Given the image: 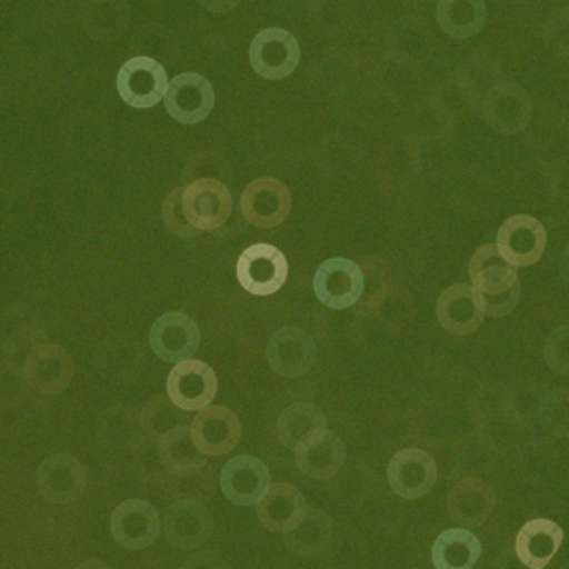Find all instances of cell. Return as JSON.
Instances as JSON below:
<instances>
[{"instance_id": "cell-11", "label": "cell", "mask_w": 569, "mask_h": 569, "mask_svg": "<svg viewBox=\"0 0 569 569\" xmlns=\"http://www.w3.org/2000/svg\"><path fill=\"white\" fill-rule=\"evenodd\" d=\"M316 297L330 309H347L360 301L363 273L360 266L349 259H328L313 278Z\"/></svg>"}, {"instance_id": "cell-10", "label": "cell", "mask_w": 569, "mask_h": 569, "mask_svg": "<svg viewBox=\"0 0 569 569\" xmlns=\"http://www.w3.org/2000/svg\"><path fill=\"white\" fill-rule=\"evenodd\" d=\"M167 112L181 124H198L209 118L214 108V91L204 77L186 72L172 78L164 96Z\"/></svg>"}, {"instance_id": "cell-26", "label": "cell", "mask_w": 569, "mask_h": 569, "mask_svg": "<svg viewBox=\"0 0 569 569\" xmlns=\"http://www.w3.org/2000/svg\"><path fill=\"white\" fill-rule=\"evenodd\" d=\"M469 276L481 297H498L519 282L515 267L498 252L496 244H483L475 252Z\"/></svg>"}, {"instance_id": "cell-32", "label": "cell", "mask_w": 569, "mask_h": 569, "mask_svg": "<svg viewBox=\"0 0 569 569\" xmlns=\"http://www.w3.org/2000/svg\"><path fill=\"white\" fill-rule=\"evenodd\" d=\"M326 427V417H323L322 410L313 403H292L288 406L284 412L278 418V437L280 441L284 443L286 448H292L303 441L305 437L309 436L311 431L316 429H322Z\"/></svg>"}, {"instance_id": "cell-38", "label": "cell", "mask_w": 569, "mask_h": 569, "mask_svg": "<svg viewBox=\"0 0 569 569\" xmlns=\"http://www.w3.org/2000/svg\"><path fill=\"white\" fill-rule=\"evenodd\" d=\"M210 13H229L233 11L242 0H198Z\"/></svg>"}, {"instance_id": "cell-15", "label": "cell", "mask_w": 569, "mask_h": 569, "mask_svg": "<svg viewBox=\"0 0 569 569\" xmlns=\"http://www.w3.org/2000/svg\"><path fill=\"white\" fill-rule=\"evenodd\" d=\"M295 462L309 479H330L345 465V443L326 427L316 429L295 446Z\"/></svg>"}, {"instance_id": "cell-25", "label": "cell", "mask_w": 569, "mask_h": 569, "mask_svg": "<svg viewBox=\"0 0 569 569\" xmlns=\"http://www.w3.org/2000/svg\"><path fill=\"white\" fill-rule=\"evenodd\" d=\"M563 542V530L549 519H531L517 533V557L531 569L547 568Z\"/></svg>"}, {"instance_id": "cell-17", "label": "cell", "mask_w": 569, "mask_h": 569, "mask_svg": "<svg viewBox=\"0 0 569 569\" xmlns=\"http://www.w3.org/2000/svg\"><path fill=\"white\" fill-rule=\"evenodd\" d=\"M387 479L393 492L417 500L425 493L431 492V488L437 481V465L433 456L427 455L425 450H401L391 458L389 469H387Z\"/></svg>"}, {"instance_id": "cell-8", "label": "cell", "mask_w": 569, "mask_h": 569, "mask_svg": "<svg viewBox=\"0 0 569 569\" xmlns=\"http://www.w3.org/2000/svg\"><path fill=\"white\" fill-rule=\"evenodd\" d=\"M74 377V360L59 345H37L23 363V379L42 396H58Z\"/></svg>"}, {"instance_id": "cell-33", "label": "cell", "mask_w": 569, "mask_h": 569, "mask_svg": "<svg viewBox=\"0 0 569 569\" xmlns=\"http://www.w3.org/2000/svg\"><path fill=\"white\" fill-rule=\"evenodd\" d=\"M141 360V349L129 339H112L103 342L96 353V363L101 375L112 379H129L134 375V361Z\"/></svg>"}, {"instance_id": "cell-6", "label": "cell", "mask_w": 569, "mask_h": 569, "mask_svg": "<svg viewBox=\"0 0 569 569\" xmlns=\"http://www.w3.org/2000/svg\"><path fill=\"white\" fill-rule=\"evenodd\" d=\"M37 486L47 502L72 505L87 488V469L68 452L49 456L37 469Z\"/></svg>"}, {"instance_id": "cell-20", "label": "cell", "mask_w": 569, "mask_h": 569, "mask_svg": "<svg viewBox=\"0 0 569 569\" xmlns=\"http://www.w3.org/2000/svg\"><path fill=\"white\" fill-rule=\"evenodd\" d=\"M53 323V307L39 301L16 303L0 316V342L4 347H23L44 337Z\"/></svg>"}, {"instance_id": "cell-16", "label": "cell", "mask_w": 569, "mask_h": 569, "mask_svg": "<svg viewBox=\"0 0 569 569\" xmlns=\"http://www.w3.org/2000/svg\"><path fill=\"white\" fill-rule=\"evenodd\" d=\"M267 361L280 377H303L316 361V342L301 328H282L267 342Z\"/></svg>"}, {"instance_id": "cell-29", "label": "cell", "mask_w": 569, "mask_h": 569, "mask_svg": "<svg viewBox=\"0 0 569 569\" xmlns=\"http://www.w3.org/2000/svg\"><path fill=\"white\" fill-rule=\"evenodd\" d=\"M335 538V526L330 517L320 509H307L303 519L286 531V545L299 557H318L328 550Z\"/></svg>"}, {"instance_id": "cell-5", "label": "cell", "mask_w": 569, "mask_h": 569, "mask_svg": "<svg viewBox=\"0 0 569 569\" xmlns=\"http://www.w3.org/2000/svg\"><path fill=\"white\" fill-rule=\"evenodd\" d=\"M217 389L219 380L214 370L209 363L191 358L179 361L167 380L169 399L183 412H193L210 406L217 396Z\"/></svg>"}, {"instance_id": "cell-27", "label": "cell", "mask_w": 569, "mask_h": 569, "mask_svg": "<svg viewBox=\"0 0 569 569\" xmlns=\"http://www.w3.org/2000/svg\"><path fill=\"white\" fill-rule=\"evenodd\" d=\"M436 18L448 37L473 39L488 20L486 0H437Z\"/></svg>"}, {"instance_id": "cell-31", "label": "cell", "mask_w": 569, "mask_h": 569, "mask_svg": "<svg viewBox=\"0 0 569 569\" xmlns=\"http://www.w3.org/2000/svg\"><path fill=\"white\" fill-rule=\"evenodd\" d=\"M481 555V542L471 531L446 530L433 545V566L439 569H471Z\"/></svg>"}, {"instance_id": "cell-22", "label": "cell", "mask_w": 569, "mask_h": 569, "mask_svg": "<svg viewBox=\"0 0 569 569\" xmlns=\"http://www.w3.org/2000/svg\"><path fill=\"white\" fill-rule=\"evenodd\" d=\"M483 114L488 124L496 131L507 134L519 133L530 120V96L512 82L496 84L486 99Z\"/></svg>"}, {"instance_id": "cell-19", "label": "cell", "mask_w": 569, "mask_h": 569, "mask_svg": "<svg viewBox=\"0 0 569 569\" xmlns=\"http://www.w3.org/2000/svg\"><path fill=\"white\" fill-rule=\"evenodd\" d=\"M269 486V469L254 456L231 458L221 471V490L238 507H254Z\"/></svg>"}, {"instance_id": "cell-2", "label": "cell", "mask_w": 569, "mask_h": 569, "mask_svg": "<svg viewBox=\"0 0 569 569\" xmlns=\"http://www.w3.org/2000/svg\"><path fill=\"white\" fill-rule=\"evenodd\" d=\"M236 276L250 295L269 297L286 284L288 261L282 250L271 244H254L240 254Z\"/></svg>"}, {"instance_id": "cell-35", "label": "cell", "mask_w": 569, "mask_h": 569, "mask_svg": "<svg viewBox=\"0 0 569 569\" xmlns=\"http://www.w3.org/2000/svg\"><path fill=\"white\" fill-rule=\"evenodd\" d=\"M181 191L172 190L167 200H164V207H162V217H164V226L171 229L172 233L181 236V238H193L198 233V229H193L190 226V221L186 219L183 209H181Z\"/></svg>"}, {"instance_id": "cell-4", "label": "cell", "mask_w": 569, "mask_h": 569, "mask_svg": "<svg viewBox=\"0 0 569 569\" xmlns=\"http://www.w3.org/2000/svg\"><path fill=\"white\" fill-rule=\"evenodd\" d=\"M231 193L217 179H198L181 191V209L193 229L221 228L231 214Z\"/></svg>"}, {"instance_id": "cell-13", "label": "cell", "mask_w": 569, "mask_h": 569, "mask_svg": "<svg viewBox=\"0 0 569 569\" xmlns=\"http://www.w3.org/2000/svg\"><path fill=\"white\" fill-rule=\"evenodd\" d=\"M486 303L473 286L446 288L437 301V320L456 337H467L486 320Z\"/></svg>"}, {"instance_id": "cell-18", "label": "cell", "mask_w": 569, "mask_h": 569, "mask_svg": "<svg viewBox=\"0 0 569 569\" xmlns=\"http://www.w3.org/2000/svg\"><path fill=\"white\" fill-rule=\"evenodd\" d=\"M150 345L160 360L171 363L190 360L200 347V328L186 313H164L153 323Z\"/></svg>"}, {"instance_id": "cell-9", "label": "cell", "mask_w": 569, "mask_h": 569, "mask_svg": "<svg viewBox=\"0 0 569 569\" xmlns=\"http://www.w3.org/2000/svg\"><path fill=\"white\" fill-rule=\"evenodd\" d=\"M496 248L512 267L533 266L545 254L547 229L533 217L515 214L498 231Z\"/></svg>"}, {"instance_id": "cell-12", "label": "cell", "mask_w": 569, "mask_h": 569, "mask_svg": "<svg viewBox=\"0 0 569 569\" xmlns=\"http://www.w3.org/2000/svg\"><path fill=\"white\" fill-rule=\"evenodd\" d=\"M190 433L202 455H229L240 441L242 422L226 406H207L193 418Z\"/></svg>"}, {"instance_id": "cell-36", "label": "cell", "mask_w": 569, "mask_h": 569, "mask_svg": "<svg viewBox=\"0 0 569 569\" xmlns=\"http://www.w3.org/2000/svg\"><path fill=\"white\" fill-rule=\"evenodd\" d=\"M26 396V382L13 368L0 366V408L18 406Z\"/></svg>"}, {"instance_id": "cell-7", "label": "cell", "mask_w": 569, "mask_h": 569, "mask_svg": "<svg viewBox=\"0 0 569 569\" xmlns=\"http://www.w3.org/2000/svg\"><path fill=\"white\" fill-rule=\"evenodd\" d=\"M292 209L290 191L273 177L254 179L242 193V214L250 226L271 229L282 226Z\"/></svg>"}, {"instance_id": "cell-23", "label": "cell", "mask_w": 569, "mask_h": 569, "mask_svg": "<svg viewBox=\"0 0 569 569\" xmlns=\"http://www.w3.org/2000/svg\"><path fill=\"white\" fill-rule=\"evenodd\" d=\"M307 511L303 493L290 483H273L257 502V515L263 528L276 533L292 530Z\"/></svg>"}, {"instance_id": "cell-14", "label": "cell", "mask_w": 569, "mask_h": 569, "mask_svg": "<svg viewBox=\"0 0 569 569\" xmlns=\"http://www.w3.org/2000/svg\"><path fill=\"white\" fill-rule=\"evenodd\" d=\"M160 515L150 502L124 500L112 512V538L124 549H148L160 533Z\"/></svg>"}, {"instance_id": "cell-1", "label": "cell", "mask_w": 569, "mask_h": 569, "mask_svg": "<svg viewBox=\"0 0 569 569\" xmlns=\"http://www.w3.org/2000/svg\"><path fill=\"white\" fill-rule=\"evenodd\" d=\"M116 87L122 101H127L129 106L139 110H146L164 99L169 89V77L158 59L139 56V58L129 59L120 68Z\"/></svg>"}, {"instance_id": "cell-34", "label": "cell", "mask_w": 569, "mask_h": 569, "mask_svg": "<svg viewBox=\"0 0 569 569\" xmlns=\"http://www.w3.org/2000/svg\"><path fill=\"white\" fill-rule=\"evenodd\" d=\"M179 408L167 401V399H156L150 401L148 408L143 410L141 420H143V427L146 431L153 437H162L167 431L174 429L179 422H181V415L177 412Z\"/></svg>"}, {"instance_id": "cell-3", "label": "cell", "mask_w": 569, "mask_h": 569, "mask_svg": "<svg viewBox=\"0 0 569 569\" xmlns=\"http://www.w3.org/2000/svg\"><path fill=\"white\" fill-rule=\"evenodd\" d=\"M301 61V47L297 39L282 28H267L250 44V66L267 80L288 78Z\"/></svg>"}, {"instance_id": "cell-37", "label": "cell", "mask_w": 569, "mask_h": 569, "mask_svg": "<svg viewBox=\"0 0 569 569\" xmlns=\"http://www.w3.org/2000/svg\"><path fill=\"white\" fill-rule=\"evenodd\" d=\"M519 297H521V284L519 282L509 288L507 292L498 295V297H483L486 313H490V318H505L517 307Z\"/></svg>"}, {"instance_id": "cell-24", "label": "cell", "mask_w": 569, "mask_h": 569, "mask_svg": "<svg viewBox=\"0 0 569 569\" xmlns=\"http://www.w3.org/2000/svg\"><path fill=\"white\" fill-rule=\"evenodd\" d=\"M496 492L483 479L467 477L458 481L448 496V512L456 523L465 528L483 526L493 511Z\"/></svg>"}, {"instance_id": "cell-28", "label": "cell", "mask_w": 569, "mask_h": 569, "mask_svg": "<svg viewBox=\"0 0 569 569\" xmlns=\"http://www.w3.org/2000/svg\"><path fill=\"white\" fill-rule=\"evenodd\" d=\"M160 462L174 477L198 473L207 465V455L193 443L188 427H174L160 437Z\"/></svg>"}, {"instance_id": "cell-21", "label": "cell", "mask_w": 569, "mask_h": 569, "mask_svg": "<svg viewBox=\"0 0 569 569\" xmlns=\"http://www.w3.org/2000/svg\"><path fill=\"white\" fill-rule=\"evenodd\" d=\"M167 540L177 549L191 550L202 547L212 533L209 509L193 500L174 502L164 517Z\"/></svg>"}, {"instance_id": "cell-30", "label": "cell", "mask_w": 569, "mask_h": 569, "mask_svg": "<svg viewBox=\"0 0 569 569\" xmlns=\"http://www.w3.org/2000/svg\"><path fill=\"white\" fill-rule=\"evenodd\" d=\"M82 28L91 39L114 40L129 26V4L124 0H87L82 4Z\"/></svg>"}]
</instances>
